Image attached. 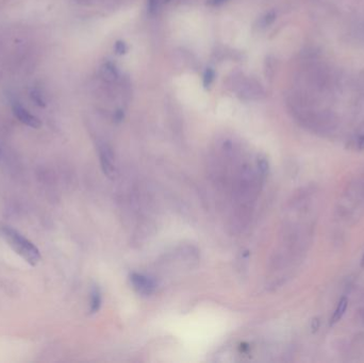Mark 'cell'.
<instances>
[{
	"label": "cell",
	"instance_id": "7",
	"mask_svg": "<svg viewBox=\"0 0 364 363\" xmlns=\"http://www.w3.org/2000/svg\"><path fill=\"white\" fill-rule=\"evenodd\" d=\"M30 97L31 99L33 100L35 102V104H37L38 107H46V100H45V97L44 95L42 93V91L39 90V88H32V90L30 91Z\"/></svg>",
	"mask_w": 364,
	"mask_h": 363
},
{
	"label": "cell",
	"instance_id": "13",
	"mask_svg": "<svg viewBox=\"0 0 364 363\" xmlns=\"http://www.w3.org/2000/svg\"><path fill=\"white\" fill-rule=\"evenodd\" d=\"M361 265L363 266V268H364V256H363V258H362V261H361Z\"/></svg>",
	"mask_w": 364,
	"mask_h": 363
},
{
	"label": "cell",
	"instance_id": "6",
	"mask_svg": "<svg viewBox=\"0 0 364 363\" xmlns=\"http://www.w3.org/2000/svg\"><path fill=\"white\" fill-rule=\"evenodd\" d=\"M101 306V294L98 288L94 287L91 291V296H90V312L96 313L97 311L99 310Z\"/></svg>",
	"mask_w": 364,
	"mask_h": 363
},
{
	"label": "cell",
	"instance_id": "5",
	"mask_svg": "<svg viewBox=\"0 0 364 363\" xmlns=\"http://www.w3.org/2000/svg\"><path fill=\"white\" fill-rule=\"evenodd\" d=\"M347 307H349V300L346 297H342L340 302L337 305V308L333 314V317L330 319V325L333 326L335 324H337L338 322H340L342 320L343 316L345 314Z\"/></svg>",
	"mask_w": 364,
	"mask_h": 363
},
{
	"label": "cell",
	"instance_id": "14",
	"mask_svg": "<svg viewBox=\"0 0 364 363\" xmlns=\"http://www.w3.org/2000/svg\"><path fill=\"white\" fill-rule=\"evenodd\" d=\"M166 1H167V2H168V1H171V0H166Z\"/></svg>",
	"mask_w": 364,
	"mask_h": 363
},
{
	"label": "cell",
	"instance_id": "15",
	"mask_svg": "<svg viewBox=\"0 0 364 363\" xmlns=\"http://www.w3.org/2000/svg\"><path fill=\"white\" fill-rule=\"evenodd\" d=\"M0 152H1V150H0Z\"/></svg>",
	"mask_w": 364,
	"mask_h": 363
},
{
	"label": "cell",
	"instance_id": "8",
	"mask_svg": "<svg viewBox=\"0 0 364 363\" xmlns=\"http://www.w3.org/2000/svg\"><path fill=\"white\" fill-rule=\"evenodd\" d=\"M214 77H215V72L212 68H207L205 74H204V86L205 88H209L210 85L212 84V82L214 81Z\"/></svg>",
	"mask_w": 364,
	"mask_h": 363
},
{
	"label": "cell",
	"instance_id": "9",
	"mask_svg": "<svg viewBox=\"0 0 364 363\" xmlns=\"http://www.w3.org/2000/svg\"><path fill=\"white\" fill-rule=\"evenodd\" d=\"M159 4H160V0H148V3H147L148 12L150 14H155L158 10Z\"/></svg>",
	"mask_w": 364,
	"mask_h": 363
},
{
	"label": "cell",
	"instance_id": "2",
	"mask_svg": "<svg viewBox=\"0 0 364 363\" xmlns=\"http://www.w3.org/2000/svg\"><path fill=\"white\" fill-rule=\"evenodd\" d=\"M130 281L135 291L145 296L152 294L157 288L155 280L139 273H133L130 276Z\"/></svg>",
	"mask_w": 364,
	"mask_h": 363
},
{
	"label": "cell",
	"instance_id": "1",
	"mask_svg": "<svg viewBox=\"0 0 364 363\" xmlns=\"http://www.w3.org/2000/svg\"><path fill=\"white\" fill-rule=\"evenodd\" d=\"M0 233L13 251L19 255L28 264L35 266L39 263L42 257H40L38 248L21 233L9 226H0Z\"/></svg>",
	"mask_w": 364,
	"mask_h": 363
},
{
	"label": "cell",
	"instance_id": "12",
	"mask_svg": "<svg viewBox=\"0 0 364 363\" xmlns=\"http://www.w3.org/2000/svg\"><path fill=\"white\" fill-rule=\"evenodd\" d=\"M224 1H226V0H211V1H210V4L217 5V4H221V3H223Z\"/></svg>",
	"mask_w": 364,
	"mask_h": 363
},
{
	"label": "cell",
	"instance_id": "11",
	"mask_svg": "<svg viewBox=\"0 0 364 363\" xmlns=\"http://www.w3.org/2000/svg\"><path fill=\"white\" fill-rule=\"evenodd\" d=\"M318 328H319V320H314L313 323H312V329H313V332H317Z\"/></svg>",
	"mask_w": 364,
	"mask_h": 363
},
{
	"label": "cell",
	"instance_id": "10",
	"mask_svg": "<svg viewBox=\"0 0 364 363\" xmlns=\"http://www.w3.org/2000/svg\"><path fill=\"white\" fill-rule=\"evenodd\" d=\"M115 49H116V52H117V53L121 54V53H125V51L127 50V48H126L125 43L118 42V43L116 44V48H115Z\"/></svg>",
	"mask_w": 364,
	"mask_h": 363
},
{
	"label": "cell",
	"instance_id": "3",
	"mask_svg": "<svg viewBox=\"0 0 364 363\" xmlns=\"http://www.w3.org/2000/svg\"><path fill=\"white\" fill-rule=\"evenodd\" d=\"M98 154H99L100 165L104 175H107L108 177L114 176L116 172V166H115L114 155H113L111 148L107 144H99Z\"/></svg>",
	"mask_w": 364,
	"mask_h": 363
},
{
	"label": "cell",
	"instance_id": "4",
	"mask_svg": "<svg viewBox=\"0 0 364 363\" xmlns=\"http://www.w3.org/2000/svg\"><path fill=\"white\" fill-rule=\"evenodd\" d=\"M13 113H14V115L17 117L19 122L22 123L23 125H26L31 128H34V129H37L42 126V122H40L36 116L32 115L28 110L21 107L18 103H16L13 106Z\"/></svg>",
	"mask_w": 364,
	"mask_h": 363
}]
</instances>
